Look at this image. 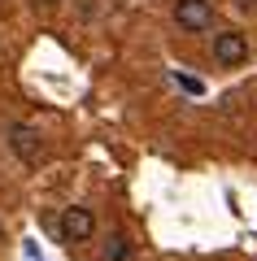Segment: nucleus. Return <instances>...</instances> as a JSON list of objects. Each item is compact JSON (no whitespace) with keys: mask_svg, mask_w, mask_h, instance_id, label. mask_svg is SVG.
<instances>
[{"mask_svg":"<svg viewBox=\"0 0 257 261\" xmlns=\"http://www.w3.org/2000/svg\"><path fill=\"white\" fill-rule=\"evenodd\" d=\"M175 79H179V87H183V92H196V96L205 92V87H201V79H188V74H175Z\"/></svg>","mask_w":257,"mask_h":261,"instance_id":"6","label":"nucleus"},{"mask_svg":"<svg viewBox=\"0 0 257 261\" xmlns=\"http://www.w3.org/2000/svg\"><path fill=\"white\" fill-rule=\"evenodd\" d=\"M214 61L218 65H244L248 61V39L240 35V31H218L214 35Z\"/></svg>","mask_w":257,"mask_h":261,"instance_id":"4","label":"nucleus"},{"mask_svg":"<svg viewBox=\"0 0 257 261\" xmlns=\"http://www.w3.org/2000/svg\"><path fill=\"white\" fill-rule=\"evenodd\" d=\"M236 5L240 9H257V0H236Z\"/></svg>","mask_w":257,"mask_h":261,"instance_id":"7","label":"nucleus"},{"mask_svg":"<svg viewBox=\"0 0 257 261\" xmlns=\"http://www.w3.org/2000/svg\"><path fill=\"white\" fill-rule=\"evenodd\" d=\"M61 240L65 244H83V240H92V231H96V218H92V209H83V205H70L61 214Z\"/></svg>","mask_w":257,"mask_h":261,"instance_id":"3","label":"nucleus"},{"mask_svg":"<svg viewBox=\"0 0 257 261\" xmlns=\"http://www.w3.org/2000/svg\"><path fill=\"white\" fill-rule=\"evenodd\" d=\"M0 240H5V222H0Z\"/></svg>","mask_w":257,"mask_h":261,"instance_id":"9","label":"nucleus"},{"mask_svg":"<svg viewBox=\"0 0 257 261\" xmlns=\"http://www.w3.org/2000/svg\"><path fill=\"white\" fill-rule=\"evenodd\" d=\"M39 5H57V0H39Z\"/></svg>","mask_w":257,"mask_h":261,"instance_id":"8","label":"nucleus"},{"mask_svg":"<svg viewBox=\"0 0 257 261\" xmlns=\"http://www.w3.org/2000/svg\"><path fill=\"white\" fill-rule=\"evenodd\" d=\"M175 27L188 35H201L214 27V5L209 0H175Z\"/></svg>","mask_w":257,"mask_h":261,"instance_id":"1","label":"nucleus"},{"mask_svg":"<svg viewBox=\"0 0 257 261\" xmlns=\"http://www.w3.org/2000/svg\"><path fill=\"white\" fill-rule=\"evenodd\" d=\"M131 257V240L127 235H109L105 240V261H127Z\"/></svg>","mask_w":257,"mask_h":261,"instance_id":"5","label":"nucleus"},{"mask_svg":"<svg viewBox=\"0 0 257 261\" xmlns=\"http://www.w3.org/2000/svg\"><path fill=\"white\" fill-rule=\"evenodd\" d=\"M9 148L22 166H39L44 161V135L35 126H9Z\"/></svg>","mask_w":257,"mask_h":261,"instance_id":"2","label":"nucleus"}]
</instances>
